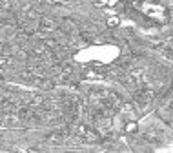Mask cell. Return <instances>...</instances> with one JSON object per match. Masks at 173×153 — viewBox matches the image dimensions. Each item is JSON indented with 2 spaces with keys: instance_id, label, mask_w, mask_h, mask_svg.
I'll return each instance as SVG.
<instances>
[{
  "instance_id": "cell-1",
  "label": "cell",
  "mask_w": 173,
  "mask_h": 153,
  "mask_svg": "<svg viewBox=\"0 0 173 153\" xmlns=\"http://www.w3.org/2000/svg\"><path fill=\"white\" fill-rule=\"evenodd\" d=\"M108 24H109V26H117V24H119V18H109Z\"/></svg>"
}]
</instances>
